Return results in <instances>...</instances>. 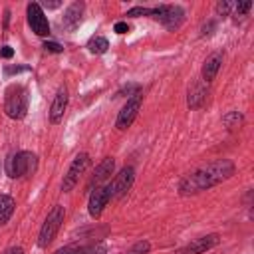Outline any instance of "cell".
<instances>
[{
    "instance_id": "6da1fadb",
    "label": "cell",
    "mask_w": 254,
    "mask_h": 254,
    "mask_svg": "<svg viewBox=\"0 0 254 254\" xmlns=\"http://www.w3.org/2000/svg\"><path fill=\"white\" fill-rule=\"evenodd\" d=\"M232 175H234V163L228 159H218V161H212L210 165H206L194 173L185 175L179 183V192L183 196L198 194L202 190H208V189L224 183Z\"/></svg>"
},
{
    "instance_id": "7a4b0ae2",
    "label": "cell",
    "mask_w": 254,
    "mask_h": 254,
    "mask_svg": "<svg viewBox=\"0 0 254 254\" xmlns=\"http://www.w3.org/2000/svg\"><path fill=\"white\" fill-rule=\"evenodd\" d=\"M28 105H30V99H28V89L22 85V83H12L6 87V93H4V111L10 119H24L26 113H28Z\"/></svg>"
},
{
    "instance_id": "3957f363",
    "label": "cell",
    "mask_w": 254,
    "mask_h": 254,
    "mask_svg": "<svg viewBox=\"0 0 254 254\" xmlns=\"http://www.w3.org/2000/svg\"><path fill=\"white\" fill-rule=\"evenodd\" d=\"M6 175L12 179H22V177H32L38 169V157L32 151H18L6 159Z\"/></svg>"
},
{
    "instance_id": "277c9868",
    "label": "cell",
    "mask_w": 254,
    "mask_h": 254,
    "mask_svg": "<svg viewBox=\"0 0 254 254\" xmlns=\"http://www.w3.org/2000/svg\"><path fill=\"white\" fill-rule=\"evenodd\" d=\"M64 216H65V210H64L62 204H56L48 212V216H46V220L40 228V234H38V246L40 248H48L54 242V238H56V234H58V230L64 222Z\"/></svg>"
},
{
    "instance_id": "5b68a950",
    "label": "cell",
    "mask_w": 254,
    "mask_h": 254,
    "mask_svg": "<svg viewBox=\"0 0 254 254\" xmlns=\"http://www.w3.org/2000/svg\"><path fill=\"white\" fill-rule=\"evenodd\" d=\"M151 16L155 20H159L171 32L181 28V24L185 22V10L179 4H159V6L151 8Z\"/></svg>"
},
{
    "instance_id": "8992f818",
    "label": "cell",
    "mask_w": 254,
    "mask_h": 254,
    "mask_svg": "<svg viewBox=\"0 0 254 254\" xmlns=\"http://www.w3.org/2000/svg\"><path fill=\"white\" fill-rule=\"evenodd\" d=\"M87 167H89V155H87V153H79V155L71 161V165H69L67 173L64 175L62 190H64V192L73 190V189H75V185L79 183V179H81V175L85 173V169H87Z\"/></svg>"
},
{
    "instance_id": "52a82bcc",
    "label": "cell",
    "mask_w": 254,
    "mask_h": 254,
    "mask_svg": "<svg viewBox=\"0 0 254 254\" xmlns=\"http://www.w3.org/2000/svg\"><path fill=\"white\" fill-rule=\"evenodd\" d=\"M133 183H135V169H133V167H123V169L115 175V179L111 181V185H109L111 198H121V196H125V194L131 190Z\"/></svg>"
},
{
    "instance_id": "ba28073f",
    "label": "cell",
    "mask_w": 254,
    "mask_h": 254,
    "mask_svg": "<svg viewBox=\"0 0 254 254\" xmlns=\"http://www.w3.org/2000/svg\"><path fill=\"white\" fill-rule=\"evenodd\" d=\"M26 14H28V24L36 36H50V24L42 10V4H38V2L28 4Z\"/></svg>"
},
{
    "instance_id": "9c48e42d",
    "label": "cell",
    "mask_w": 254,
    "mask_h": 254,
    "mask_svg": "<svg viewBox=\"0 0 254 254\" xmlns=\"http://www.w3.org/2000/svg\"><path fill=\"white\" fill-rule=\"evenodd\" d=\"M141 103H143V95H135V97H129L127 103L121 107L119 115H117V121H115V127L119 131H125L127 127H131V123L135 121L139 109H141Z\"/></svg>"
},
{
    "instance_id": "30bf717a",
    "label": "cell",
    "mask_w": 254,
    "mask_h": 254,
    "mask_svg": "<svg viewBox=\"0 0 254 254\" xmlns=\"http://www.w3.org/2000/svg\"><path fill=\"white\" fill-rule=\"evenodd\" d=\"M111 200V192H109V187H97L95 190H91L89 194V204H87V210L91 214V218H99L105 210V206L109 204Z\"/></svg>"
},
{
    "instance_id": "8fae6325",
    "label": "cell",
    "mask_w": 254,
    "mask_h": 254,
    "mask_svg": "<svg viewBox=\"0 0 254 254\" xmlns=\"http://www.w3.org/2000/svg\"><path fill=\"white\" fill-rule=\"evenodd\" d=\"M113 169H115V161H113L111 157H105V159L95 167V171H93V175H91V179H89V183H87V190H95L101 183H105V181L111 177Z\"/></svg>"
},
{
    "instance_id": "7c38bea8",
    "label": "cell",
    "mask_w": 254,
    "mask_h": 254,
    "mask_svg": "<svg viewBox=\"0 0 254 254\" xmlns=\"http://www.w3.org/2000/svg\"><path fill=\"white\" fill-rule=\"evenodd\" d=\"M218 242H220L218 234H206V236H200V238L189 242L185 248L179 250V254H204L206 250L214 248Z\"/></svg>"
},
{
    "instance_id": "4fadbf2b",
    "label": "cell",
    "mask_w": 254,
    "mask_h": 254,
    "mask_svg": "<svg viewBox=\"0 0 254 254\" xmlns=\"http://www.w3.org/2000/svg\"><path fill=\"white\" fill-rule=\"evenodd\" d=\"M67 101H69L67 89H65V85H62V87L58 89L54 101H52V107H50V121H52L54 125L64 119V113H65V109H67Z\"/></svg>"
},
{
    "instance_id": "5bb4252c",
    "label": "cell",
    "mask_w": 254,
    "mask_h": 254,
    "mask_svg": "<svg viewBox=\"0 0 254 254\" xmlns=\"http://www.w3.org/2000/svg\"><path fill=\"white\" fill-rule=\"evenodd\" d=\"M83 8H85L83 2H73V4L67 6V10H65V14H64V20H62V26H64L67 32H73V30L81 24Z\"/></svg>"
},
{
    "instance_id": "9a60e30c",
    "label": "cell",
    "mask_w": 254,
    "mask_h": 254,
    "mask_svg": "<svg viewBox=\"0 0 254 254\" xmlns=\"http://www.w3.org/2000/svg\"><path fill=\"white\" fill-rule=\"evenodd\" d=\"M222 60H224V56L220 52H214L212 56H208L204 60V64H202V81L204 83H210L216 77V73H218V69L222 65Z\"/></svg>"
},
{
    "instance_id": "2e32d148",
    "label": "cell",
    "mask_w": 254,
    "mask_h": 254,
    "mask_svg": "<svg viewBox=\"0 0 254 254\" xmlns=\"http://www.w3.org/2000/svg\"><path fill=\"white\" fill-rule=\"evenodd\" d=\"M206 99V85L202 81H194L190 87H189V97H187V103L190 109H198Z\"/></svg>"
},
{
    "instance_id": "e0dca14e",
    "label": "cell",
    "mask_w": 254,
    "mask_h": 254,
    "mask_svg": "<svg viewBox=\"0 0 254 254\" xmlns=\"http://www.w3.org/2000/svg\"><path fill=\"white\" fill-rule=\"evenodd\" d=\"M14 198L10 194H0V224H6L14 214Z\"/></svg>"
},
{
    "instance_id": "ac0fdd59",
    "label": "cell",
    "mask_w": 254,
    "mask_h": 254,
    "mask_svg": "<svg viewBox=\"0 0 254 254\" xmlns=\"http://www.w3.org/2000/svg\"><path fill=\"white\" fill-rule=\"evenodd\" d=\"M107 48H109V42H107V38H103V36H93V38L87 42V50H89L91 54H105Z\"/></svg>"
},
{
    "instance_id": "d6986e66",
    "label": "cell",
    "mask_w": 254,
    "mask_h": 254,
    "mask_svg": "<svg viewBox=\"0 0 254 254\" xmlns=\"http://www.w3.org/2000/svg\"><path fill=\"white\" fill-rule=\"evenodd\" d=\"M242 121H244V117H242L238 111H232V113H228V115L224 117V123L228 125V129H234V127H238Z\"/></svg>"
},
{
    "instance_id": "ffe728a7",
    "label": "cell",
    "mask_w": 254,
    "mask_h": 254,
    "mask_svg": "<svg viewBox=\"0 0 254 254\" xmlns=\"http://www.w3.org/2000/svg\"><path fill=\"white\" fill-rule=\"evenodd\" d=\"M149 250H151V244L147 240H139L137 244L131 246V250L127 254H149Z\"/></svg>"
},
{
    "instance_id": "44dd1931",
    "label": "cell",
    "mask_w": 254,
    "mask_h": 254,
    "mask_svg": "<svg viewBox=\"0 0 254 254\" xmlns=\"http://www.w3.org/2000/svg\"><path fill=\"white\" fill-rule=\"evenodd\" d=\"M125 16H129V18H139V16H151V8H145V6H135V8L127 10V14H125Z\"/></svg>"
},
{
    "instance_id": "7402d4cb",
    "label": "cell",
    "mask_w": 254,
    "mask_h": 254,
    "mask_svg": "<svg viewBox=\"0 0 254 254\" xmlns=\"http://www.w3.org/2000/svg\"><path fill=\"white\" fill-rule=\"evenodd\" d=\"M232 8H234L232 2H226V0H224V2H218V4H216V14H218V16H228Z\"/></svg>"
},
{
    "instance_id": "603a6c76",
    "label": "cell",
    "mask_w": 254,
    "mask_h": 254,
    "mask_svg": "<svg viewBox=\"0 0 254 254\" xmlns=\"http://www.w3.org/2000/svg\"><path fill=\"white\" fill-rule=\"evenodd\" d=\"M250 8H252V2H236L232 10H234V14H236V16H244Z\"/></svg>"
},
{
    "instance_id": "cb8c5ba5",
    "label": "cell",
    "mask_w": 254,
    "mask_h": 254,
    "mask_svg": "<svg viewBox=\"0 0 254 254\" xmlns=\"http://www.w3.org/2000/svg\"><path fill=\"white\" fill-rule=\"evenodd\" d=\"M54 254H81V246L79 244H69V246H64V248L56 250Z\"/></svg>"
},
{
    "instance_id": "d4e9b609",
    "label": "cell",
    "mask_w": 254,
    "mask_h": 254,
    "mask_svg": "<svg viewBox=\"0 0 254 254\" xmlns=\"http://www.w3.org/2000/svg\"><path fill=\"white\" fill-rule=\"evenodd\" d=\"M44 50L46 52H52V54H62L64 52V46H60L58 42H44Z\"/></svg>"
},
{
    "instance_id": "484cf974",
    "label": "cell",
    "mask_w": 254,
    "mask_h": 254,
    "mask_svg": "<svg viewBox=\"0 0 254 254\" xmlns=\"http://www.w3.org/2000/svg\"><path fill=\"white\" fill-rule=\"evenodd\" d=\"M113 30H115L117 34H127V32H129V24H127V22H117V24L113 26Z\"/></svg>"
},
{
    "instance_id": "4316f807",
    "label": "cell",
    "mask_w": 254,
    "mask_h": 254,
    "mask_svg": "<svg viewBox=\"0 0 254 254\" xmlns=\"http://www.w3.org/2000/svg\"><path fill=\"white\" fill-rule=\"evenodd\" d=\"M0 56L6 58V60H10V58L14 56V50H12L10 46H2V48H0Z\"/></svg>"
},
{
    "instance_id": "83f0119b",
    "label": "cell",
    "mask_w": 254,
    "mask_h": 254,
    "mask_svg": "<svg viewBox=\"0 0 254 254\" xmlns=\"http://www.w3.org/2000/svg\"><path fill=\"white\" fill-rule=\"evenodd\" d=\"M210 30H214V22H208V24H204L200 34H202V36H206V34H210Z\"/></svg>"
},
{
    "instance_id": "f1b7e54d",
    "label": "cell",
    "mask_w": 254,
    "mask_h": 254,
    "mask_svg": "<svg viewBox=\"0 0 254 254\" xmlns=\"http://www.w3.org/2000/svg\"><path fill=\"white\" fill-rule=\"evenodd\" d=\"M4 254H24V250H22L20 246H10V248H8Z\"/></svg>"
},
{
    "instance_id": "f546056e",
    "label": "cell",
    "mask_w": 254,
    "mask_h": 254,
    "mask_svg": "<svg viewBox=\"0 0 254 254\" xmlns=\"http://www.w3.org/2000/svg\"><path fill=\"white\" fill-rule=\"evenodd\" d=\"M60 4H62V2H58V0H56V2H44V6H46V8H58Z\"/></svg>"
},
{
    "instance_id": "4dcf8cb0",
    "label": "cell",
    "mask_w": 254,
    "mask_h": 254,
    "mask_svg": "<svg viewBox=\"0 0 254 254\" xmlns=\"http://www.w3.org/2000/svg\"><path fill=\"white\" fill-rule=\"evenodd\" d=\"M0 169H2V165H0Z\"/></svg>"
}]
</instances>
